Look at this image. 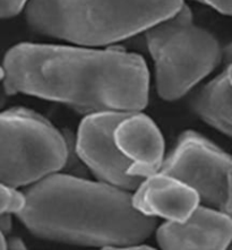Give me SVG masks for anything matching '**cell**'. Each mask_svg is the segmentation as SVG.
<instances>
[{
    "mask_svg": "<svg viewBox=\"0 0 232 250\" xmlns=\"http://www.w3.org/2000/svg\"><path fill=\"white\" fill-rule=\"evenodd\" d=\"M117 147L130 167L128 173L144 178L159 172L164 160V141L151 118L141 112H129L113 130Z\"/></svg>",
    "mask_w": 232,
    "mask_h": 250,
    "instance_id": "9",
    "label": "cell"
},
{
    "mask_svg": "<svg viewBox=\"0 0 232 250\" xmlns=\"http://www.w3.org/2000/svg\"><path fill=\"white\" fill-rule=\"evenodd\" d=\"M7 248L9 249H25L26 246L23 242V240L21 238H12L9 241H7Z\"/></svg>",
    "mask_w": 232,
    "mask_h": 250,
    "instance_id": "15",
    "label": "cell"
},
{
    "mask_svg": "<svg viewBox=\"0 0 232 250\" xmlns=\"http://www.w3.org/2000/svg\"><path fill=\"white\" fill-rule=\"evenodd\" d=\"M194 111L211 126L231 136V67L198 92L192 99Z\"/></svg>",
    "mask_w": 232,
    "mask_h": 250,
    "instance_id": "11",
    "label": "cell"
},
{
    "mask_svg": "<svg viewBox=\"0 0 232 250\" xmlns=\"http://www.w3.org/2000/svg\"><path fill=\"white\" fill-rule=\"evenodd\" d=\"M65 136L37 112L23 108L0 112V182L32 185L63 169Z\"/></svg>",
    "mask_w": 232,
    "mask_h": 250,
    "instance_id": "5",
    "label": "cell"
},
{
    "mask_svg": "<svg viewBox=\"0 0 232 250\" xmlns=\"http://www.w3.org/2000/svg\"><path fill=\"white\" fill-rule=\"evenodd\" d=\"M183 5V0H30L25 16L38 33L100 46L146 31Z\"/></svg>",
    "mask_w": 232,
    "mask_h": 250,
    "instance_id": "3",
    "label": "cell"
},
{
    "mask_svg": "<svg viewBox=\"0 0 232 250\" xmlns=\"http://www.w3.org/2000/svg\"><path fill=\"white\" fill-rule=\"evenodd\" d=\"M224 15L231 14V0H202Z\"/></svg>",
    "mask_w": 232,
    "mask_h": 250,
    "instance_id": "14",
    "label": "cell"
},
{
    "mask_svg": "<svg viewBox=\"0 0 232 250\" xmlns=\"http://www.w3.org/2000/svg\"><path fill=\"white\" fill-rule=\"evenodd\" d=\"M231 238L230 214L199 205L184 222L168 221L156 231L159 246L169 250H222Z\"/></svg>",
    "mask_w": 232,
    "mask_h": 250,
    "instance_id": "8",
    "label": "cell"
},
{
    "mask_svg": "<svg viewBox=\"0 0 232 250\" xmlns=\"http://www.w3.org/2000/svg\"><path fill=\"white\" fill-rule=\"evenodd\" d=\"M0 229L5 233H8L10 231V229H12V219H10V215L0 216Z\"/></svg>",
    "mask_w": 232,
    "mask_h": 250,
    "instance_id": "16",
    "label": "cell"
},
{
    "mask_svg": "<svg viewBox=\"0 0 232 250\" xmlns=\"http://www.w3.org/2000/svg\"><path fill=\"white\" fill-rule=\"evenodd\" d=\"M5 232H3L1 229H0V250L7 249V240L5 238Z\"/></svg>",
    "mask_w": 232,
    "mask_h": 250,
    "instance_id": "17",
    "label": "cell"
},
{
    "mask_svg": "<svg viewBox=\"0 0 232 250\" xmlns=\"http://www.w3.org/2000/svg\"><path fill=\"white\" fill-rule=\"evenodd\" d=\"M146 42L155 62L158 93L167 101L184 96L220 60L215 38L192 23L191 12L186 5L148 28Z\"/></svg>",
    "mask_w": 232,
    "mask_h": 250,
    "instance_id": "4",
    "label": "cell"
},
{
    "mask_svg": "<svg viewBox=\"0 0 232 250\" xmlns=\"http://www.w3.org/2000/svg\"><path fill=\"white\" fill-rule=\"evenodd\" d=\"M160 171L190 186L199 202L231 215V159L194 131H186Z\"/></svg>",
    "mask_w": 232,
    "mask_h": 250,
    "instance_id": "6",
    "label": "cell"
},
{
    "mask_svg": "<svg viewBox=\"0 0 232 250\" xmlns=\"http://www.w3.org/2000/svg\"><path fill=\"white\" fill-rule=\"evenodd\" d=\"M2 78H3V69L2 67L0 66V81H2Z\"/></svg>",
    "mask_w": 232,
    "mask_h": 250,
    "instance_id": "19",
    "label": "cell"
},
{
    "mask_svg": "<svg viewBox=\"0 0 232 250\" xmlns=\"http://www.w3.org/2000/svg\"><path fill=\"white\" fill-rule=\"evenodd\" d=\"M129 112L102 111L88 113L82 121L76 137L77 156L102 182L130 191L143 178L130 176V162L117 147L113 130Z\"/></svg>",
    "mask_w": 232,
    "mask_h": 250,
    "instance_id": "7",
    "label": "cell"
},
{
    "mask_svg": "<svg viewBox=\"0 0 232 250\" xmlns=\"http://www.w3.org/2000/svg\"><path fill=\"white\" fill-rule=\"evenodd\" d=\"M6 92L3 91V88H0V110L3 108L6 103Z\"/></svg>",
    "mask_w": 232,
    "mask_h": 250,
    "instance_id": "18",
    "label": "cell"
},
{
    "mask_svg": "<svg viewBox=\"0 0 232 250\" xmlns=\"http://www.w3.org/2000/svg\"><path fill=\"white\" fill-rule=\"evenodd\" d=\"M27 0H0V19H9L19 14Z\"/></svg>",
    "mask_w": 232,
    "mask_h": 250,
    "instance_id": "13",
    "label": "cell"
},
{
    "mask_svg": "<svg viewBox=\"0 0 232 250\" xmlns=\"http://www.w3.org/2000/svg\"><path fill=\"white\" fill-rule=\"evenodd\" d=\"M131 202L146 216L184 222L199 205L195 189L161 171L144 178L135 189Z\"/></svg>",
    "mask_w": 232,
    "mask_h": 250,
    "instance_id": "10",
    "label": "cell"
},
{
    "mask_svg": "<svg viewBox=\"0 0 232 250\" xmlns=\"http://www.w3.org/2000/svg\"><path fill=\"white\" fill-rule=\"evenodd\" d=\"M25 194L16 187L0 182V216L19 214L24 208Z\"/></svg>",
    "mask_w": 232,
    "mask_h": 250,
    "instance_id": "12",
    "label": "cell"
},
{
    "mask_svg": "<svg viewBox=\"0 0 232 250\" xmlns=\"http://www.w3.org/2000/svg\"><path fill=\"white\" fill-rule=\"evenodd\" d=\"M3 91L93 113L136 112L148 101L144 59L123 50L22 43L3 59Z\"/></svg>",
    "mask_w": 232,
    "mask_h": 250,
    "instance_id": "1",
    "label": "cell"
},
{
    "mask_svg": "<svg viewBox=\"0 0 232 250\" xmlns=\"http://www.w3.org/2000/svg\"><path fill=\"white\" fill-rule=\"evenodd\" d=\"M19 219L46 240L116 249L141 245L156 228L155 217L135 208L131 195L105 182L51 173L25 191Z\"/></svg>",
    "mask_w": 232,
    "mask_h": 250,
    "instance_id": "2",
    "label": "cell"
}]
</instances>
